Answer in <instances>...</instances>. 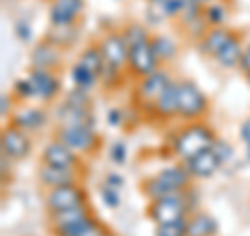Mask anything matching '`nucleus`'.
Masks as SVG:
<instances>
[{
  "mask_svg": "<svg viewBox=\"0 0 250 236\" xmlns=\"http://www.w3.org/2000/svg\"><path fill=\"white\" fill-rule=\"evenodd\" d=\"M163 65L156 59V54L150 46V40L142 42L138 46H131L129 48V59H127V73L136 80H142V77L154 73L156 69H161Z\"/></svg>",
  "mask_w": 250,
  "mask_h": 236,
  "instance_id": "9",
  "label": "nucleus"
},
{
  "mask_svg": "<svg viewBox=\"0 0 250 236\" xmlns=\"http://www.w3.org/2000/svg\"><path fill=\"white\" fill-rule=\"evenodd\" d=\"M150 46H152L156 59H159V63L163 67L169 65V63H173L177 59V54H179V44L167 34H152L150 36Z\"/></svg>",
  "mask_w": 250,
  "mask_h": 236,
  "instance_id": "24",
  "label": "nucleus"
},
{
  "mask_svg": "<svg viewBox=\"0 0 250 236\" xmlns=\"http://www.w3.org/2000/svg\"><path fill=\"white\" fill-rule=\"evenodd\" d=\"M186 165V169H188V174H190L194 180H208V178H213L219 169H221V161H219V157L215 155L213 151V146H208L205 148V151H200L198 155H194L190 157V159H186L182 161Z\"/></svg>",
  "mask_w": 250,
  "mask_h": 236,
  "instance_id": "16",
  "label": "nucleus"
},
{
  "mask_svg": "<svg viewBox=\"0 0 250 236\" xmlns=\"http://www.w3.org/2000/svg\"><path fill=\"white\" fill-rule=\"evenodd\" d=\"M104 184L117 188V190H121V188L125 186V178L121 174H117V171H108V174L104 176Z\"/></svg>",
  "mask_w": 250,
  "mask_h": 236,
  "instance_id": "43",
  "label": "nucleus"
},
{
  "mask_svg": "<svg viewBox=\"0 0 250 236\" xmlns=\"http://www.w3.org/2000/svg\"><path fill=\"white\" fill-rule=\"evenodd\" d=\"M242 52H244V44H242V38L236 31L221 50H219L213 61L217 63L221 69H238L240 67V61H242Z\"/></svg>",
  "mask_w": 250,
  "mask_h": 236,
  "instance_id": "23",
  "label": "nucleus"
},
{
  "mask_svg": "<svg viewBox=\"0 0 250 236\" xmlns=\"http://www.w3.org/2000/svg\"><path fill=\"white\" fill-rule=\"evenodd\" d=\"M238 69H242L244 73L250 71V44L244 46V52H242V61H240V67Z\"/></svg>",
  "mask_w": 250,
  "mask_h": 236,
  "instance_id": "45",
  "label": "nucleus"
},
{
  "mask_svg": "<svg viewBox=\"0 0 250 236\" xmlns=\"http://www.w3.org/2000/svg\"><path fill=\"white\" fill-rule=\"evenodd\" d=\"M217 140V134L215 130L207 125L205 121H188L186 128H182L175 138H173V144H171V151L177 157L179 161H186L190 157L198 155L200 151L213 146V142Z\"/></svg>",
  "mask_w": 250,
  "mask_h": 236,
  "instance_id": "3",
  "label": "nucleus"
},
{
  "mask_svg": "<svg viewBox=\"0 0 250 236\" xmlns=\"http://www.w3.org/2000/svg\"><path fill=\"white\" fill-rule=\"evenodd\" d=\"M121 36H123V40L125 44L129 46H138V44H142V42H148L150 40V31H148L146 25H142L140 21H127L125 25L121 27Z\"/></svg>",
  "mask_w": 250,
  "mask_h": 236,
  "instance_id": "27",
  "label": "nucleus"
},
{
  "mask_svg": "<svg viewBox=\"0 0 250 236\" xmlns=\"http://www.w3.org/2000/svg\"><path fill=\"white\" fill-rule=\"evenodd\" d=\"M29 65L34 69H48V71H59L62 65V50L59 46H54L52 42H48L44 38L40 40L34 50L29 54Z\"/></svg>",
  "mask_w": 250,
  "mask_h": 236,
  "instance_id": "17",
  "label": "nucleus"
},
{
  "mask_svg": "<svg viewBox=\"0 0 250 236\" xmlns=\"http://www.w3.org/2000/svg\"><path fill=\"white\" fill-rule=\"evenodd\" d=\"M27 75H29V80L34 82L36 98H40L42 103H52V100L59 96L62 84H61V75L57 71L29 67V73Z\"/></svg>",
  "mask_w": 250,
  "mask_h": 236,
  "instance_id": "15",
  "label": "nucleus"
},
{
  "mask_svg": "<svg viewBox=\"0 0 250 236\" xmlns=\"http://www.w3.org/2000/svg\"><path fill=\"white\" fill-rule=\"evenodd\" d=\"M219 222L207 211H192L186 222V236H217Z\"/></svg>",
  "mask_w": 250,
  "mask_h": 236,
  "instance_id": "22",
  "label": "nucleus"
},
{
  "mask_svg": "<svg viewBox=\"0 0 250 236\" xmlns=\"http://www.w3.org/2000/svg\"><path fill=\"white\" fill-rule=\"evenodd\" d=\"M54 138L65 142L69 148H73L80 155H94L103 144V138L96 132V128H69V125H57L54 130Z\"/></svg>",
  "mask_w": 250,
  "mask_h": 236,
  "instance_id": "6",
  "label": "nucleus"
},
{
  "mask_svg": "<svg viewBox=\"0 0 250 236\" xmlns=\"http://www.w3.org/2000/svg\"><path fill=\"white\" fill-rule=\"evenodd\" d=\"M0 146H2V153L11 157L13 161H23L31 155V146L34 144H31L29 132H23L13 123H6L2 136H0Z\"/></svg>",
  "mask_w": 250,
  "mask_h": 236,
  "instance_id": "10",
  "label": "nucleus"
},
{
  "mask_svg": "<svg viewBox=\"0 0 250 236\" xmlns=\"http://www.w3.org/2000/svg\"><path fill=\"white\" fill-rule=\"evenodd\" d=\"M154 236H186V224H165V226H156Z\"/></svg>",
  "mask_w": 250,
  "mask_h": 236,
  "instance_id": "39",
  "label": "nucleus"
},
{
  "mask_svg": "<svg viewBox=\"0 0 250 236\" xmlns=\"http://www.w3.org/2000/svg\"><path fill=\"white\" fill-rule=\"evenodd\" d=\"M92 219H94V211L90 209V205L48 213V224L54 236H77Z\"/></svg>",
  "mask_w": 250,
  "mask_h": 236,
  "instance_id": "4",
  "label": "nucleus"
},
{
  "mask_svg": "<svg viewBox=\"0 0 250 236\" xmlns=\"http://www.w3.org/2000/svg\"><path fill=\"white\" fill-rule=\"evenodd\" d=\"M57 121L59 125H69V128H96V115L94 109H80L67 103H61L57 107Z\"/></svg>",
  "mask_w": 250,
  "mask_h": 236,
  "instance_id": "19",
  "label": "nucleus"
},
{
  "mask_svg": "<svg viewBox=\"0 0 250 236\" xmlns=\"http://www.w3.org/2000/svg\"><path fill=\"white\" fill-rule=\"evenodd\" d=\"M213 151H215V155L219 157V161H221L223 165L228 163V161H231V157H233V146L228 142V140H223V138H219V136H217V140L213 142Z\"/></svg>",
  "mask_w": 250,
  "mask_h": 236,
  "instance_id": "37",
  "label": "nucleus"
},
{
  "mask_svg": "<svg viewBox=\"0 0 250 236\" xmlns=\"http://www.w3.org/2000/svg\"><path fill=\"white\" fill-rule=\"evenodd\" d=\"M192 211H196L190 201V192H171L167 196H161L156 201L148 203L146 215L152 219L156 226L165 224H186Z\"/></svg>",
  "mask_w": 250,
  "mask_h": 236,
  "instance_id": "2",
  "label": "nucleus"
},
{
  "mask_svg": "<svg viewBox=\"0 0 250 236\" xmlns=\"http://www.w3.org/2000/svg\"><path fill=\"white\" fill-rule=\"evenodd\" d=\"M46 121H48V113L40 107H21L13 113V117L9 119V123L17 125L23 132H38L42 130Z\"/></svg>",
  "mask_w": 250,
  "mask_h": 236,
  "instance_id": "20",
  "label": "nucleus"
},
{
  "mask_svg": "<svg viewBox=\"0 0 250 236\" xmlns=\"http://www.w3.org/2000/svg\"><path fill=\"white\" fill-rule=\"evenodd\" d=\"M240 138L244 140L246 146H250V117H246L244 123L240 125Z\"/></svg>",
  "mask_w": 250,
  "mask_h": 236,
  "instance_id": "46",
  "label": "nucleus"
},
{
  "mask_svg": "<svg viewBox=\"0 0 250 236\" xmlns=\"http://www.w3.org/2000/svg\"><path fill=\"white\" fill-rule=\"evenodd\" d=\"M46 40L59 46L61 50H69L71 46L80 40V25H50L46 31Z\"/></svg>",
  "mask_w": 250,
  "mask_h": 236,
  "instance_id": "25",
  "label": "nucleus"
},
{
  "mask_svg": "<svg viewBox=\"0 0 250 236\" xmlns=\"http://www.w3.org/2000/svg\"><path fill=\"white\" fill-rule=\"evenodd\" d=\"M152 115L159 119H173L179 117V80H171L167 88L161 92V96L156 98L152 107Z\"/></svg>",
  "mask_w": 250,
  "mask_h": 236,
  "instance_id": "18",
  "label": "nucleus"
},
{
  "mask_svg": "<svg viewBox=\"0 0 250 236\" xmlns=\"http://www.w3.org/2000/svg\"><path fill=\"white\" fill-rule=\"evenodd\" d=\"M11 94H13L15 98H19V100L36 98V88H34V82L29 80V75L15 80V84H13V92H11Z\"/></svg>",
  "mask_w": 250,
  "mask_h": 236,
  "instance_id": "34",
  "label": "nucleus"
},
{
  "mask_svg": "<svg viewBox=\"0 0 250 236\" xmlns=\"http://www.w3.org/2000/svg\"><path fill=\"white\" fill-rule=\"evenodd\" d=\"M77 61H80L82 65H85L88 69H92L96 75H100V71H103V67L106 63L104 57H103V52H100V48H98V44H90L88 48H83Z\"/></svg>",
  "mask_w": 250,
  "mask_h": 236,
  "instance_id": "29",
  "label": "nucleus"
},
{
  "mask_svg": "<svg viewBox=\"0 0 250 236\" xmlns=\"http://www.w3.org/2000/svg\"><path fill=\"white\" fill-rule=\"evenodd\" d=\"M44 205L48 209V213L75 209V207L88 205V192H85V188L82 184L50 188V190H46V194H44Z\"/></svg>",
  "mask_w": 250,
  "mask_h": 236,
  "instance_id": "8",
  "label": "nucleus"
},
{
  "mask_svg": "<svg viewBox=\"0 0 250 236\" xmlns=\"http://www.w3.org/2000/svg\"><path fill=\"white\" fill-rule=\"evenodd\" d=\"M202 15H205V4H200L198 0H184V9L179 13L177 23H179V27H184L188 23L200 19Z\"/></svg>",
  "mask_w": 250,
  "mask_h": 236,
  "instance_id": "30",
  "label": "nucleus"
},
{
  "mask_svg": "<svg viewBox=\"0 0 250 236\" xmlns=\"http://www.w3.org/2000/svg\"><path fill=\"white\" fill-rule=\"evenodd\" d=\"M108 159H111L115 165H123L127 161V144L123 142V140H117L108 146Z\"/></svg>",
  "mask_w": 250,
  "mask_h": 236,
  "instance_id": "36",
  "label": "nucleus"
},
{
  "mask_svg": "<svg viewBox=\"0 0 250 236\" xmlns=\"http://www.w3.org/2000/svg\"><path fill=\"white\" fill-rule=\"evenodd\" d=\"M123 73L125 71L117 69L115 65H111V63H104V67H103V71H100L98 80H100V84H103L106 90H117V88H121Z\"/></svg>",
  "mask_w": 250,
  "mask_h": 236,
  "instance_id": "31",
  "label": "nucleus"
},
{
  "mask_svg": "<svg viewBox=\"0 0 250 236\" xmlns=\"http://www.w3.org/2000/svg\"><path fill=\"white\" fill-rule=\"evenodd\" d=\"M100 199H103L104 207H108V209H117V207L121 205V194H119V190L113 188V186H108V184H104V182H103V186H100Z\"/></svg>",
  "mask_w": 250,
  "mask_h": 236,
  "instance_id": "35",
  "label": "nucleus"
},
{
  "mask_svg": "<svg viewBox=\"0 0 250 236\" xmlns=\"http://www.w3.org/2000/svg\"><path fill=\"white\" fill-rule=\"evenodd\" d=\"M100 52L106 63H111L121 71H127V59H129V46L125 44L121 31H106V34L96 42Z\"/></svg>",
  "mask_w": 250,
  "mask_h": 236,
  "instance_id": "11",
  "label": "nucleus"
},
{
  "mask_svg": "<svg viewBox=\"0 0 250 236\" xmlns=\"http://www.w3.org/2000/svg\"><path fill=\"white\" fill-rule=\"evenodd\" d=\"M246 82H248V86H250V71L246 73Z\"/></svg>",
  "mask_w": 250,
  "mask_h": 236,
  "instance_id": "48",
  "label": "nucleus"
},
{
  "mask_svg": "<svg viewBox=\"0 0 250 236\" xmlns=\"http://www.w3.org/2000/svg\"><path fill=\"white\" fill-rule=\"evenodd\" d=\"M106 123L111 125V128H119V125H123L125 123V111L123 109H117V107L108 109L106 111Z\"/></svg>",
  "mask_w": 250,
  "mask_h": 236,
  "instance_id": "40",
  "label": "nucleus"
},
{
  "mask_svg": "<svg viewBox=\"0 0 250 236\" xmlns=\"http://www.w3.org/2000/svg\"><path fill=\"white\" fill-rule=\"evenodd\" d=\"M40 163L54 165V167H71V169L83 167L80 153H75L73 148H69L65 142H61L59 138H52L50 142L44 146Z\"/></svg>",
  "mask_w": 250,
  "mask_h": 236,
  "instance_id": "13",
  "label": "nucleus"
},
{
  "mask_svg": "<svg viewBox=\"0 0 250 236\" xmlns=\"http://www.w3.org/2000/svg\"><path fill=\"white\" fill-rule=\"evenodd\" d=\"M208 113V98L196 82L179 80V117L184 121H198Z\"/></svg>",
  "mask_w": 250,
  "mask_h": 236,
  "instance_id": "5",
  "label": "nucleus"
},
{
  "mask_svg": "<svg viewBox=\"0 0 250 236\" xmlns=\"http://www.w3.org/2000/svg\"><path fill=\"white\" fill-rule=\"evenodd\" d=\"M69 77H71V82H73L75 88L85 90V92H92V90L100 84L98 75L94 73L92 69H88L85 65H82L80 61L73 63V65H71V69H69Z\"/></svg>",
  "mask_w": 250,
  "mask_h": 236,
  "instance_id": "26",
  "label": "nucleus"
},
{
  "mask_svg": "<svg viewBox=\"0 0 250 236\" xmlns=\"http://www.w3.org/2000/svg\"><path fill=\"white\" fill-rule=\"evenodd\" d=\"M108 234H111V230H108V228H106L103 222H100V219L94 217L92 222L85 226L77 236H108Z\"/></svg>",
  "mask_w": 250,
  "mask_h": 236,
  "instance_id": "38",
  "label": "nucleus"
},
{
  "mask_svg": "<svg viewBox=\"0 0 250 236\" xmlns=\"http://www.w3.org/2000/svg\"><path fill=\"white\" fill-rule=\"evenodd\" d=\"M198 2H200V4H205V6H207V4H210V2H215V0H198Z\"/></svg>",
  "mask_w": 250,
  "mask_h": 236,
  "instance_id": "47",
  "label": "nucleus"
},
{
  "mask_svg": "<svg viewBox=\"0 0 250 236\" xmlns=\"http://www.w3.org/2000/svg\"><path fill=\"white\" fill-rule=\"evenodd\" d=\"M62 103L71 105V107H80V109H94V100L90 96V92L85 90H80V88H73L65 92V98H62Z\"/></svg>",
  "mask_w": 250,
  "mask_h": 236,
  "instance_id": "32",
  "label": "nucleus"
},
{
  "mask_svg": "<svg viewBox=\"0 0 250 236\" xmlns=\"http://www.w3.org/2000/svg\"><path fill=\"white\" fill-rule=\"evenodd\" d=\"M173 80L171 73L167 71L165 67L156 69L154 73L142 77V80H138L136 84V92H134V98L140 107V111L142 113H152V107L156 103V98L161 96V92L167 88V84Z\"/></svg>",
  "mask_w": 250,
  "mask_h": 236,
  "instance_id": "7",
  "label": "nucleus"
},
{
  "mask_svg": "<svg viewBox=\"0 0 250 236\" xmlns=\"http://www.w3.org/2000/svg\"><path fill=\"white\" fill-rule=\"evenodd\" d=\"M0 163H2V182L6 184V178L11 180V171H13V159L11 157H6L2 153V157H0Z\"/></svg>",
  "mask_w": 250,
  "mask_h": 236,
  "instance_id": "44",
  "label": "nucleus"
},
{
  "mask_svg": "<svg viewBox=\"0 0 250 236\" xmlns=\"http://www.w3.org/2000/svg\"><path fill=\"white\" fill-rule=\"evenodd\" d=\"M205 19L208 27H225V23L229 19V6L221 0H215V2L205 6Z\"/></svg>",
  "mask_w": 250,
  "mask_h": 236,
  "instance_id": "28",
  "label": "nucleus"
},
{
  "mask_svg": "<svg viewBox=\"0 0 250 236\" xmlns=\"http://www.w3.org/2000/svg\"><path fill=\"white\" fill-rule=\"evenodd\" d=\"M167 2L169 0H146V17L150 23L167 21Z\"/></svg>",
  "mask_w": 250,
  "mask_h": 236,
  "instance_id": "33",
  "label": "nucleus"
},
{
  "mask_svg": "<svg viewBox=\"0 0 250 236\" xmlns=\"http://www.w3.org/2000/svg\"><path fill=\"white\" fill-rule=\"evenodd\" d=\"M15 34H17V38L21 42H29L31 40V25L25 19H19L15 23Z\"/></svg>",
  "mask_w": 250,
  "mask_h": 236,
  "instance_id": "41",
  "label": "nucleus"
},
{
  "mask_svg": "<svg viewBox=\"0 0 250 236\" xmlns=\"http://www.w3.org/2000/svg\"><path fill=\"white\" fill-rule=\"evenodd\" d=\"M108 236H115V234H113V232H111V234H108Z\"/></svg>",
  "mask_w": 250,
  "mask_h": 236,
  "instance_id": "49",
  "label": "nucleus"
},
{
  "mask_svg": "<svg viewBox=\"0 0 250 236\" xmlns=\"http://www.w3.org/2000/svg\"><path fill=\"white\" fill-rule=\"evenodd\" d=\"M83 174H85L83 167L71 169V167H54V165L40 163V169H38V180H40V184L46 188V190H50V188H59V186L82 184Z\"/></svg>",
  "mask_w": 250,
  "mask_h": 236,
  "instance_id": "12",
  "label": "nucleus"
},
{
  "mask_svg": "<svg viewBox=\"0 0 250 236\" xmlns=\"http://www.w3.org/2000/svg\"><path fill=\"white\" fill-rule=\"evenodd\" d=\"M13 94H2V98H0V115L4 117V119H11L13 117Z\"/></svg>",
  "mask_w": 250,
  "mask_h": 236,
  "instance_id": "42",
  "label": "nucleus"
},
{
  "mask_svg": "<svg viewBox=\"0 0 250 236\" xmlns=\"http://www.w3.org/2000/svg\"><path fill=\"white\" fill-rule=\"evenodd\" d=\"M85 13V0H50V25H75Z\"/></svg>",
  "mask_w": 250,
  "mask_h": 236,
  "instance_id": "14",
  "label": "nucleus"
},
{
  "mask_svg": "<svg viewBox=\"0 0 250 236\" xmlns=\"http://www.w3.org/2000/svg\"><path fill=\"white\" fill-rule=\"evenodd\" d=\"M233 34H236V31L229 29V27H208L207 34L196 42V46H198L200 54H205V57L213 59Z\"/></svg>",
  "mask_w": 250,
  "mask_h": 236,
  "instance_id": "21",
  "label": "nucleus"
},
{
  "mask_svg": "<svg viewBox=\"0 0 250 236\" xmlns=\"http://www.w3.org/2000/svg\"><path fill=\"white\" fill-rule=\"evenodd\" d=\"M192 180L194 178L188 174L186 165L179 161L175 165H169V167H163L159 174H154L150 178H144L142 184H140V190H142V194L148 201H156V199L167 196L171 192L190 190Z\"/></svg>",
  "mask_w": 250,
  "mask_h": 236,
  "instance_id": "1",
  "label": "nucleus"
}]
</instances>
